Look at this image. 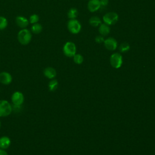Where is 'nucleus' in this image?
Here are the masks:
<instances>
[{"label":"nucleus","instance_id":"obj_1","mask_svg":"<svg viewBox=\"0 0 155 155\" xmlns=\"http://www.w3.org/2000/svg\"><path fill=\"white\" fill-rule=\"evenodd\" d=\"M31 39V34L30 31L26 28L21 30L18 33V40L22 45L28 44Z\"/></svg>","mask_w":155,"mask_h":155},{"label":"nucleus","instance_id":"obj_2","mask_svg":"<svg viewBox=\"0 0 155 155\" xmlns=\"http://www.w3.org/2000/svg\"><path fill=\"white\" fill-rule=\"evenodd\" d=\"M12 110V105L7 101H0V117H5L10 115Z\"/></svg>","mask_w":155,"mask_h":155},{"label":"nucleus","instance_id":"obj_3","mask_svg":"<svg viewBox=\"0 0 155 155\" xmlns=\"http://www.w3.org/2000/svg\"><path fill=\"white\" fill-rule=\"evenodd\" d=\"M67 28L72 34H78L81 30V24L77 19H71L67 22Z\"/></svg>","mask_w":155,"mask_h":155},{"label":"nucleus","instance_id":"obj_4","mask_svg":"<svg viewBox=\"0 0 155 155\" xmlns=\"http://www.w3.org/2000/svg\"><path fill=\"white\" fill-rule=\"evenodd\" d=\"M103 21L105 24L111 25L115 24L119 19V16L116 12H108L103 16Z\"/></svg>","mask_w":155,"mask_h":155},{"label":"nucleus","instance_id":"obj_5","mask_svg":"<svg viewBox=\"0 0 155 155\" xmlns=\"http://www.w3.org/2000/svg\"><path fill=\"white\" fill-rule=\"evenodd\" d=\"M63 52L67 57H73L76 52V45L73 42H67L63 47Z\"/></svg>","mask_w":155,"mask_h":155},{"label":"nucleus","instance_id":"obj_6","mask_svg":"<svg viewBox=\"0 0 155 155\" xmlns=\"http://www.w3.org/2000/svg\"><path fill=\"white\" fill-rule=\"evenodd\" d=\"M110 62L111 65L115 68H119L122 64V56L119 53H114L112 54L110 58Z\"/></svg>","mask_w":155,"mask_h":155},{"label":"nucleus","instance_id":"obj_7","mask_svg":"<svg viewBox=\"0 0 155 155\" xmlns=\"http://www.w3.org/2000/svg\"><path fill=\"white\" fill-rule=\"evenodd\" d=\"M105 47L110 51L115 50L117 47V42L116 40L111 37L108 38L104 41Z\"/></svg>","mask_w":155,"mask_h":155},{"label":"nucleus","instance_id":"obj_8","mask_svg":"<svg viewBox=\"0 0 155 155\" xmlns=\"http://www.w3.org/2000/svg\"><path fill=\"white\" fill-rule=\"evenodd\" d=\"M24 101V97L21 92L16 91L12 96V101L14 105H21Z\"/></svg>","mask_w":155,"mask_h":155},{"label":"nucleus","instance_id":"obj_9","mask_svg":"<svg viewBox=\"0 0 155 155\" xmlns=\"http://www.w3.org/2000/svg\"><path fill=\"white\" fill-rule=\"evenodd\" d=\"M88 10L90 12H95L101 8V4L99 0H90L87 4Z\"/></svg>","mask_w":155,"mask_h":155},{"label":"nucleus","instance_id":"obj_10","mask_svg":"<svg viewBox=\"0 0 155 155\" xmlns=\"http://www.w3.org/2000/svg\"><path fill=\"white\" fill-rule=\"evenodd\" d=\"M12 81V75L5 71L1 72L0 73V82L4 85H8Z\"/></svg>","mask_w":155,"mask_h":155},{"label":"nucleus","instance_id":"obj_11","mask_svg":"<svg viewBox=\"0 0 155 155\" xmlns=\"http://www.w3.org/2000/svg\"><path fill=\"white\" fill-rule=\"evenodd\" d=\"M16 23L17 25L22 28H25L28 26L29 21L25 17L22 16H18L16 18Z\"/></svg>","mask_w":155,"mask_h":155},{"label":"nucleus","instance_id":"obj_12","mask_svg":"<svg viewBox=\"0 0 155 155\" xmlns=\"http://www.w3.org/2000/svg\"><path fill=\"white\" fill-rule=\"evenodd\" d=\"M44 74L48 79H53L56 76V70L53 67H47L44 70Z\"/></svg>","mask_w":155,"mask_h":155},{"label":"nucleus","instance_id":"obj_13","mask_svg":"<svg viewBox=\"0 0 155 155\" xmlns=\"http://www.w3.org/2000/svg\"><path fill=\"white\" fill-rule=\"evenodd\" d=\"M11 143V140L10 138L7 136H2L0 137V148L1 149H7L8 148Z\"/></svg>","mask_w":155,"mask_h":155},{"label":"nucleus","instance_id":"obj_14","mask_svg":"<svg viewBox=\"0 0 155 155\" xmlns=\"http://www.w3.org/2000/svg\"><path fill=\"white\" fill-rule=\"evenodd\" d=\"M98 31L102 36H107L110 32V28L108 25H107L105 23H103V24L101 23L99 26Z\"/></svg>","mask_w":155,"mask_h":155},{"label":"nucleus","instance_id":"obj_15","mask_svg":"<svg viewBox=\"0 0 155 155\" xmlns=\"http://www.w3.org/2000/svg\"><path fill=\"white\" fill-rule=\"evenodd\" d=\"M89 24L93 27H97L101 24V21L97 16H92L89 19Z\"/></svg>","mask_w":155,"mask_h":155},{"label":"nucleus","instance_id":"obj_16","mask_svg":"<svg viewBox=\"0 0 155 155\" xmlns=\"http://www.w3.org/2000/svg\"><path fill=\"white\" fill-rule=\"evenodd\" d=\"M78 15V11L75 8H71L67 13V16L70 19H76Z\"/></svg>","mask_w":155,"mask_h":155},{"label":"nucleus","instance_id":"obj_17","mask_svg":"<svg viewBox=\"0 0 155 155\" xmlns=\"http://www.w3.org/2000/svg\"><path fill=\"white\" fill-rule=\"evenodd\" d=\"M31 30L35 34H39L42 31V27L40 24L36 23L32 25L31 27Z\"/></svg>","mask_w":155,"mask_h":155},{"label":"nucleus","instance_id":"obj_18","mask_svg":"<svg viewBox=\"0 0 155 155\" xmlns=\"http://www.w3.org/2000/svg\"><path fill=\"white\" fill-rule=\"evenodd\" d=\"M58 87V82L56 79H52L48 83L49 90L51 91L56 90Z\"/></svg>","mask_w":155,"mask_h":155},{"label":"nucleus","instance_id":"obj_19","mask_svg":"<svg viewBox=\"0 0 155 155\" xmlns=\"http://www.w3.org/2000/svg\"><path fill=\"white\" fill-rule=\"evenodd\" d=\"M130 45L128 43L123 42L119 45V50L122 53H125L130 50Z\"/></svg>","mask_w":155,"mask_h":155},{"label":"nucleus","instance_id":"obj_20","mask_svg":"<svg viewBox=\"0 0 155 155\" xmlns=\"http://www.w3.org/2000/svg\"><path fill=\"white\" fill-rule=\"evenodd\" d=\"M8 25L7 19L4 16H0V30L5 29Z\"/></svg>","mask_w":155,"mask_h":155},{"label":"nucleus","instance_id":"obj_21","mask_svg":"<svg viewBox=\"0 0 155 155\" xmlns=\"http://www.w3.org/2000/svg\"><path fill=\"white\" fill-rule=\"evenodd\" d=\"M73 61L77 64H81L84 61V58L80 54H75L73 56Z\"/></svg>","mask_w":155,"mask_h":155},{"label":"nucleus","instance_id":"obj_22","mask_svg":"<svg viewBox=\"0 0 155 155\" xmlns=\"http://www.w3.org/2000/svg\"><path fill=\"white\" fill-rule=\"evenodd\" d=\"M39 16L38 15H36V14H33V15H31L30 16L29 22L31 24H34L38 23V22L39 21Z\"/></svg>","mask_w":155,"mask_h":155},{"label":"nucleus","instance_id":"obj_23","mask_svg":"<svg viewBox=\"0 0 155 155\" xmlns=\"http://www.w3.org/2000/svg\"><path fill=\"white\" fill-rule=\"evenodd\" d=\"M104 40H105L103 36H102V35L97 36L95 38V41H96V42H97V43H102V42H104Z\"/></svg>","mask_w":155,"mask_h":155},{"label":"nucleus","instance_id":"obj_24","mask_svg":"<svg viewBox=\"0 0 155 155\" xmlns=\"http://www.w3.org/2000/svg\"><path fill=\"white\" fill-rule=\"evenodd\" d=\"M99 1H100V4H101V7L107 6L109 2L108 0H99Z\"/></svg>","mask_w":155,"mask_h":155},{"label":"nucleus","instance_id":"obj_25","mask_svg":"<svg viewBox=\"0 0 155 155\" xmlns=\"http://www.w3.org/2000/svg\"><path fill=\"white\" fill-rule=\"evenodd\" d=\"M0 155H8V154L4 150L0 148Z\"/></svg>","mask_w":155,"mask_h":155},{"label":"nucleus","instance_id":"obj_26","mask_svg":"<svg viewBox=\"0 0 155 155\" xmlns=\"http://www.w3.org/2000/svg\"><path fill=\"white\" fill-rule=\"evenodd\" d=\"M0 128H1V121H0Z\"/></svg>","mask_w":155,"mask_h":155}]
</instances>
